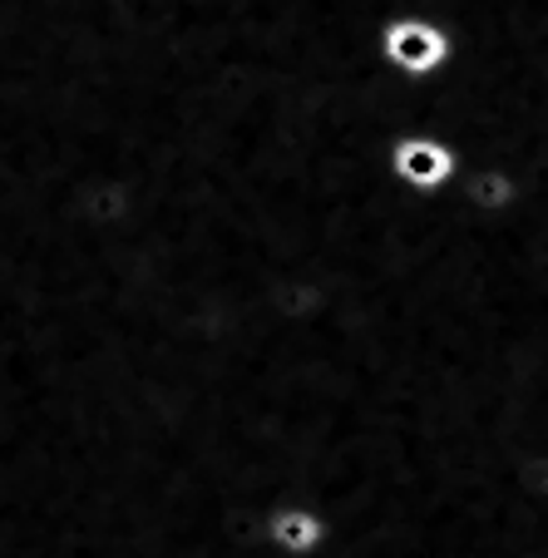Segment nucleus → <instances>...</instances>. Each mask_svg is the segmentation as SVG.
Segmentation results:
<instances>
[{
  "instance_id": "obj_2",
  "label": "nucleus",
  "mask_w": 548,
  "mask_h": 558,
  "mask_svg": "<svg viewBox=\"0 0 548 558\" xmlns=\"http://www.w3.org/2000/svg\"><path fill=\"white\" fill-rule=\"evenodd\" d=\"M460 169H464L460 148L440 134H401L390 144V179L405 193H421V198L450 193Z\"/></svg>"
},
{
  "instance_id": "obj_3",
  "label": "nucleus",
  "mask_w": 548,
  "mask_h": 558,
  "mask_svg": "<svg viewBox=\"0 0 548 558\" xmlns=\"http://www.w3.org/2000/svg\"><path fill=\"white\" fill-rule=\"evenodd\" d=\"M263 544L277 558H317L331 544V519L306 499H277L263 514Z\"/></svg>"
},
{
  "instance_id": "obj_4",
  "label": "nucleus",
  "mask_w": 548,
  "mask_h": 558,
  "mask_svg": "<svg viewBox=\"0 0 548 558\" xmlns=\"http://www.w3.org/2000/svg\"><path fill=\"white\" fill-rule=\"evenodd\" d=\"M454 193L464 198V208L479 213V218H509V213L524 203V183L509 163H495V158H475L464 163L460 179H454Z\"/></svg>"
},
{
  "instance_id": "obj_5",
  "label": "nucleus",
  "mask_w": 548,
  "mask_h": 558,
  "mask_svg": "<svg viewBox=\"0 0 548 558\" xmlns=\"http://www.w3.org/2000/svg\"><path fill=\"white\" fill-rule=\"evenodd\" d=\"M524 173H528V169H524ZM534 173H538V183H544V189H548V154L534 163Z\"/></svg>"
},
{
  "instance_id": "obj_1",
  "label": "nucleus",
  "mask_w": 548,
  "mask_h": 558,
  "mask_svg": "<svg viewBox=\"0 0 548 558\" xmlns=\"http://www.w3.org/2000/svg\"><path fill=\"white\" fill-rule=\"evenodd\" d=\"M376 54L401 80H435L454 64V35L430 15H395L376 31Z\"/></svg>"
}]
</instances>
